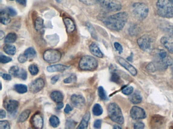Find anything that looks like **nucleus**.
Instances as JSON below:
<instances>
[{"label":"nucleus","mask_w":173,"mask_h":129,"mask_svg":"<svg viewBox=\"0 0 173 129\" xmlns=\"http://www.w3.org/2000/svg\"><path fill=\"white\" fill-rule=\"evenodd\" d=\"M171 71H172V74H173V67H172V69H171Z\"/></svg>","instance_id":"obj_59"},{"label":"nucleus","mask_w":173,"mask_h":129,"mask_svg":"<svg viewBox=\"0 0 173 129\" xmlns=\"http://www.w3.org/2000/svg\"><path fill=\"white\" fill-rule=\"evenodd\" d=\"M19 106V103L15 100H8L4 104V107L9 112H13L18 109Z\"/></svg>","instance_id":"obj_16"},{"label":"nucleus","mask_w":173,"mask_h":129,"mask_svg":"<svg viewBox=\"0 0 173 129\" xmlns=\"http://www.w3.org/2000/svg\"><path fill=\"white\" fill-rule=\"evenodd\" d=\"M114 129H121V127L119 125H114L113 126Z\"/></svg>","instance_id":"obj_57"},{"label":"nucleus","mask_w":173,"mask_h":129,"mask_svg":"<svg viewBox=\"0 0 173 129\" xmlns=\"http://www.w3.org/2000/svg\"><path fill=\"white\" fill-rule=\"evenodd\" d=\"M146 69L150 72H154L157 70V69L156 68L153 62H151L148 64L146 66Z\"/></svg>","instance_id":"obj_39"},{"label":"nucleus","mask_w":173,"mask_h":129,"mask_svg":"<svg viewBox=\"0 0 173 129\" xmlns=\"http://www.w3.org/2000/svg\"><path fill=\"white\" fill-rule=\"evenodd\" d=\"M132 11L137 19L139 20H143L147 17L149 8L146 4L137 3L133 5Z\"/></svg>","instance_id":"obj_6"},{"label":"nucleus","mask_w":173,"mask_h":129,"mask_svg":"<svg viewBox=\"0 0 173 129\" xmlns=\"http://www.w3.org/2000/svg\"><path fill=\"white\" fill-rule=\"evenodd\" d=\"M98 3L105 9L112 12L120 10L121 5L118 0H95Z\"/></svg>","instance_id":"obj_7"},{"label":"nucleus","mask_w":173,"mask_h":129,"mask_svg":"<svg viewBox=\"0 0 173 129\" xmlns=\"http://www.w3.org/2000/svg\"><path fill=\"white\" fill-rule=\"evenodd\" d=\"M17 40V35L15 33H10L7 34L5 38V43L7 44H13Z\"/></svg>","instance_id":"obj_26"},{"label":"nucleus","mask_w":173,"mask_h":129,"mask_svg":"<svg viewBox=\"0 0 173 129\" xmlns=\"http://www.w3.org/2000/svg\"><path fill=\"white\" fill-rule=\"evenodd\" d=\"M89 50L91 53L95 57L100 58L103 57V54L102 53L98 46L95 43H92L89 46Z\"/></svg>","instance_id":"obj_19"},{"label":"nucleus","mask_w":173,"mask_h":129,"mask_svg":"<svg viewBox=\"0 0 173 129\" xmlns=\"http://www.w3.org/2000/svg\"><path fill=\"white\" fill-rule=\"evenodd\" d=\"M137 43L140 49L146 52H150L152 50V41L149 36L144 35L137 40Z\"/></svg>","instance_id":"obj_9"},{"label":"nucleus","mask_w":173,"mask_h":129,"mask_svg":"<svg viewBox=\"0 0 173 129\" xmlns=\"http://www.w3.org/2000/svg\"><path fill=\"white\" fill-rule=\"evenodd\" d=\"M166 32L168 33V34L171 36V37L173 38V26H170L166 28Z\"/></svg>","instance_id":"obj_49"},{"label":"nucleus","mask_w":173,"mask_h":129,"mask_svg":"<svg viewBox=\"0 0 173 129\" xmlns=\"http://www.w3.org/2000/svg\"><path fill=\"white\" fill-rule=\"evenodd\" d=\"M7 11H8V13H9V14L10 16L14 17V16H16V15H17L16 11L12 8H10V7L8 8V9H7Z\"/></svg>","instance_id":"obj_46"},{"label":"nucleus","mask_w":173,"mask_h":129,"mask_svg":"<svg viewBox=\"0 0 173 129\" xmlns=\"http://www.w3.org/2000/svg\"><path fill=\"white\" fill-rule=\"evenodd\" d=\"M81 1L84 3V4H86L87 5H90L91 4V1L92 0H80Z\"/></svg>","instance_id":"obj_55"},{"label":"nucleus","mask_w":173,"mask_h":129,"mask_svg":"<svg viewBox=\"0 0 173 129\" xmlns=\"http://www.w3.org/2000/svg\"><path fill=\"white\" fill-rule=\"evenodd\" d=\"M72 110V108L69 104H67L66 106L65 109L64 110V112L66 113H69Z\"/></svg>","instance_id":"obj_51"},{"label":"nucleus","mask_w":173,"mask_h":129,"mask_svg":"<svg viewBox=\"0 0 173 129\" xmlns=\"http://www.w3.org/2000/svg\"><path fill=\"white\" fill-rule=\"evenodd\" d=\"M170 2H171V4L173 5V0H170Z\"/></svg>","instance_id":"obj_58"},{"label":"nucleus","mask_w":173,"mask_h":129,"mask_svg":"<svg viewBox=\"0 0 173 129\" xmlns=\"http://www.w3.org/2000/svg\"><path fill=\"white\" fill-rule=\"evenodd\" d=\"M62 58L61 52L56 50L49 49L43 54L44 60L48 63H56L60 61Z\"/></svg>","instance_id":"obj_8"},{"label":"nucleus","mask_w":173,"mask_h":129,"mask_svg":"<svg viewBox=\"0 0 173 129\" xmlns=\"http://www.w3.org/2000/svg\"><path fill=\"white\" fill-rule=\"evenodd\" d=\"M24 54H25V55L28 58H34L36 56V51L32 47H29L28 49H27L25 50Z\"/></svg>","instance_id":"obj_30"},{"label":"nucleus","mask_w":173,"mask_h":129,"mask_svg":"<svg viewBox=\"0 0 173 129\" xmlns=\"http://www.w3.org/2000/svg\"><path fill=\"white\" fill-rule=\"evenodd\" d=\"M0 129H10L9 123L8 121H1V122H0Z\"/></svg>","instance_id":"obj_38"},{"label":"nucleus","mask_w":173,"mask_h":129,"mask_svg":"<svg viewBox=\"0 0 173 129\" xmlns=\"http://www.w3.org/2000/svg\"><path fill=\"white\" fill-rule=\"evenodd\" d=\"M103 110L100 104H95L92 108V112L96 116H101L103 113Z\"/></svg>","instance_id":"obj_28"},{"label":"nucleus","mask_w":173,"mask_h":129,"mask_svg":"<svg viewBox=\"0 0 173 129\" xmlns=\"http://www.w3.org/2000/svg\"><path fill=\"white\" fill-rule=\"evenodd\" d=\"M108 116L112 121L119 124L124 123V118L119 106L115 103H111L108 106Z\"/></svg>","instance_id":"obj_4"},{"label":"nucleus","mask_w":173,"mask_h":129,"mask_svg":"<svg viewBox=\"0 0 173 129\" xmlns=\"http://www.w3.org/2000/svg\"><path fill=\"white\" fill-rule=\"evenodd\" d=\"M64 106V104L62 103V101L57 102V106H56V109H57L58 110H61L62 108H63Z\"/></svg>","instance_id":"obj_54"},{"label":"nucleus","mask_w":173,"mask_h":129,"mask_svg":"<svg viewBox=\"0 0 173 129\" xmlns=\"http://www.w3.org/2000/svg\"><path fill=\"white\" fill-rule=\"evenodd\" d=\"M77 77L75 75L72 74L70 76V77L67 78L64 80V82L66 84H70L73 82H75L76 81Z\"/></svg>","instance_id":"obj_36"},{"label":"nucleus","mask_w":173,"mask_h":129,"mask_svg":"<svg viewBox=\"0 0 173 129\" xmlns=\"http://www.w3.org/2000/svg\"><path fill=\"white\" fill-rule=\"evenodd\" d=\"M117 60L119 64H120L121 66L123 67V68H125L126 70H127L132 75L134 76L137 75V70L133 66L132 64H130L127 61H126V60H124V58L120 57H117Z\"/></svg>","instance_id":"obj_12"},{"label":"nucleus","mask_w":173,"mask_h":129,"mask_svg":"<svg viewBox=\"0 0 173 129\" xmlns=\"http://www.w3.org/2000/svg\"><path fill=\"white\" fill-rule=\"evenodd\" d=\"M49 123L53 127L56 128L59 126L60 122L56 116H52L49 118Z\"/></svg>","instance_id":"obj_31"},{"label":"nucleus","mask_w":173,"mask_h":129,"mask_svg":"<svg viewBox=\"0 0 173 129\" xmlns=\"http://www.w3.org/2000/svg\"><path fill=\"white\" fill-rule=\"evenodd\" d=\"M5 36V33L3 31L0 32V40H2Z\"/></svg>","instance_id":"obj_56"},{"label":"nucleus","mask_w":173,"mask_h":129,"mask_svg":"<svg viewBox=\"0 0 173 129\" xmlns=\"http://www.w3.org/2000/svg\"><path fill=\"white\" fill-rule=\"evenodd\" d=\"M14 89L20 94H24L27 92V87L26 85L21 84H18L14 85Z\"/></svg>","instance_id":"obj_27"},{"label":"nucleus","mask_w":173,"mask_h":129,"mask_svg":"<svg viewBox=\"0 0 173 129\" xmlns=\"http://www.w3.org/2000/svg\"><path fill=\"white\" fill-rule=\"evenodd\" d=\"M16 77L19 78L22 80H26L27 78V73L26 70L23 69H19V71L18 72V74L16 75Z\"/></svg>","instance_id":"obj_33"},{"label":"nucleus","mask_w":173,"mask_h":129,"mask_svg":"<svg viewBox=\"0 0 173 129\" xmlns=\"http://www.w3.org/2000/svg\"><path fill=\"white\" fill-rule=\"evenodd\" d=\"M69 67L67 66L62 64H54L47 67V71L49 72H63L66 70L68 69Z\"/></svg>","instance_id":"obj_17"},{"label":"nucleus","mask_w":173,"mask_h":129,"mask_svg":"<svg viewBox=\"0 0 173 129\" xmlns=\"http://www.w3.org/2000/svg\"><path fill=\"white\" fill-rule=\"evenodd\" d=\"M30 113V110H24L19 115L18 118V121L21 123H23L24 122L26 121L27 118H29V116Z\"/></svg>","instance_id":"obj_25"},{"label":"nucleus","mask_w":173,"mask_h":129,"mask_svg":"<svg viewBox=\"0 0 173 129\" xmlns=\"http://www.w3.org/2000/svg\"><path fill=\"white\" fill-rule=\"evenodd\" d=\"M111 80L113 82H115L116 83H119L120 82V78L116 73H113L111 76Z\"/></svg>","instance_id":"obj_41"},{"label":"nucleus","mask_w":173,"mask_h":129,"mask_svg":"<svg viewBox=\"0 0 173 129\" xmlns=\"http://www.w3.org/2000/svg\"><path fill=\"white\" fill-rule=\"evenodd\" d=\"M156 7L159 16L165 18L173 17V6L170 0H158Z\"/></svg>","instance_id":"obj_3"},{"label":"nucleus","mask_w":173,"mask_h":129,"mask_svg":"<svg viewBox=\"0 0 173 129\" xmlns=\"http://www.w3.org/2000/svg\"><path fill=\"white\" fill-rule=\"evenodd\" d=\"M63 20L66 27L67 32L69 33L73 32L76 28L74 21L71 18L68 17L64 18Z\"/></svg>","instance_id":"obj_18"},{"label":"nucleus","mask_w":173,"mask_h":129,"mask_svg":"<svg viewBox=\"0 0 173 129\" xmlns=\"http://www.w3.org/2000/svg\"><path fill=\"white\" fill-rule=\"evenodd\" d=\"M129 15L126 12L118 13L107 18L103 22L107 28L115 30L120 31L122 30L127 22Z\"/></svg>","instance_id":"obj_1"},{"label":"nucleus","mask_w":173,"mask_h":129,"mask_svg":"<svg viewBox=\"0 0 173 129\" xmlns=\"http://www.w3.org/2000/svg\"><path fill=\"white\" fill-rule=\"evenodd\" d=\"M71 99L72 104L77 109H82L85 105V100L80 95H73Z\"/></svg>","instance_id":"obj_13"},{"label":"nucleus","mask_w":173,"mask_h":129,"mask_svg":"<svg viewBox=\"0 0 173 129\" xmlns=\"http://www.w3.org/2000/svg\"><path fill=\"white\" fill-rule=\"evenodd\" d=\"M50 98L53 100L57 103L62 101L64 98L62 93L59 91H54L53 92L50 94Z\"/></svg>","instance_id":"obj_23"},{"label":"nucleus","mask_w":173,"mask_h":129,"mask_svg":"<svg viewBox=\"0 0 173 129\" xmlns=\"http://www.w3.org/2000/svg\"><path fill=\"white\" fill-rule=\"evenodd\" d=\"M10 1H14V0H10Z\"/></svg>","instance_id":"obj_60"},{"label":"nucleus","mask_w":173,"mask_h":129,"mask_svg":"<svg viewBox=\"0 0 173 129\" xmlns=\"http://www.w3.org/2000/svg\"><path fill=\"white\" fill-rule=\"evenodd\" d=\"M145 124L141 122H138L135 124L134 128L136 129H142L144 128Z\"/></svg>","instance_id":"obj_44"},{"label":"nucleus","mask_w":173,"mask_h":129,"mask_svg":"<svg viewBox=\"0 0 173 129\" xmlns=\"http://www.w3.org/2000/svg\"><path fill=\"white\" fill-rule=\"evenodd\" d=\"M1 76H2L3 79H4L5 80L10 81L11 80V79H12L11 76L10 74L3 73V74H1Z\"/></svg>","instance_id":"obj_47"},{"label":"nucleus","mask_w":173,"mask_h":129,"mask_svg":"<svg viewBox=\"0 0 173 129\" xmlns=\"http://www.w3.org/2000/svg\"><path fill=\"white\" fill-rule=\"evenodd\" d=\"M88 30H89V32H91V34L92 35V37L95 38L97 36H96V34H95V31L94 30V28L92 27V26L90 24H88Z\"/></svg>","instance_id":"obj_45"},{"label":"nucleus","mask_w":173,"mask_h":129,"mask_svg":"<svg viewBox=\"0 0 173 129\" xmlns=\"http://www.w3.org/2000/svg\"><path fill=\"white\" fill-rule=\"evenodd\" d=\"M12 59L10 57H7L6 56L1 55L0 57V61L3 64L8 63L12 61Z\"/></svg>","instance_id":"obj_40"},{"label":"nucleus","mask_w":173,"mask_h":129,"mask_svg":"<svg viewBox=\"0 0 173 129\" xmlns=\"http://www.w3.org/2000/svg\"><path fill=\"white\" fill-rule=\"evenodd\" d=\"M130 116L135 120H140L144 119L146 117V112L141 107L134 106L132 107L130 111Z\"/></svg>","instance_id":"obj_10"},{"label":"nucleus","mask_w":173,"mask_h":129,"mask_svg":"<svg viewBox=\"0 0 173 129\" xmlns=\"http://www.w3.org/2000/svg\"><path fill=\"white\" fill-rule=\"evenodd\" d=\"M6 116V112L5 110H0V118L2 119V118H5Z\"/></svg>","instance_id":"obj_52"},{"label":"nucleus","mask_w":173,"mask_h":129,"mask_svg":"<svg viewBox=\"0 0 173 129\" xmlns=\"http://www.w3.org/2000/svg\"><path fill=\"white\" fill-rule=\"evenodd\" d=\"M90 118H91V113L89 112H87L84 115L82 120L81 121V123L77 128L78 129H87L88 122L90 120Z\"/></svg>","instance_id":"obj_20"},{"label":"nucleus","mask_w":173,"mask_h":129,"mask_svg":"<svg viewBox=\"0 0 173 129\" xmlns=\"http://www.w3.org/2000/svg\"><path fill=\"white\" fill-rule=\"evenodd\" d=\"M59 76H54L51 78V83L52 84H55L59 81Z\"/></svg>","instance_id":"obj_50"},{"label":"nucleus","mask_w":173,"mask_h":129,"mask_svg":"<svg viewBox=\"0 0 173 129\" xmlns=\"http://www.w3.org/2000/svg\"><path fill=\"white\" fill-rule=\"evenodd\" d=\"M44 86V81L42 78H39L32 82L29 88L31 92L36 93L41 91Z\"/></svg>","instance_id":"obj_11"},{"label":"nucleus","mask_w":173,"mask_h":129,"mask_svg":"<svg viewBox=\"0 0 173 129\" xmlns=\"http://www.w3.org/2000/svg\"><path fill=\"white\" fill-rule=\"evenodd\" d=\"M160 41L164 47L167 49L170 53L173 54V38L171 36H164L162 38Z\"/></svg>","instance_id":"obj_15"},{"label":"nucleus","mask_w":173,"mask_h":129,"mask_svg":"<svg viewBox=\"0 0 173 129\" xmlns=\"http://www.w3.org/2000/svg\"><path fill=\"white\" fill-rule=\"evenodd\" d=\"M16 2L19 3L20 5L26 6L27 5V0H16Z\"/></svg>","instance_id":"obj_53"},{"label":"nucleus","mask_w":173,"mask_h":129,"mask_svg":"<svg viewBox=\"0 0 173 129\" xmlns=\"http://www.w3.org/2000/svg\"><path fill=\"white\" fill-rule=\"evenodd\" d=\"M44 27V21L41 18H37L35 22V28L37 31L41 30Z\"/></svg>","instance_id":"obj_29"},{"label":"nucleus","mask_w":173,"mask_h":129,"mask_svg":"<svg viewBox=\"0 0 173 129\" xmlns=\"http://www.w3.org/2000/svg\"><path fill=\"white\" fill-rule=\"evenodd\" d=\"M133 90V87L131 86H129L125 87L123 88L122 89V92L124 94L129 95L132 94Z\"/></svg>","instance_id":"obj_35"},{"label":"nucleus","mask_w":173,"mask_h":129,"mask_svg":"<svg viewBox=\"0 0 173 129\" xmlns=\"http://www.w3.org/2000/svg\"><path fill=\"white\" fill-rule=\"evenodd\" d=\"M102 124V121L101 120H96L94 123V127L95 128H101Z\"/></svg>","instance_id":"obj_48"},{"label":"nucleus","mask_w":173,"mask_h":129,"mask_svg":"<svg viewBox=\"0 0 173 129\" xmlns=\"http://www.w3.org/2000/svg\"><path fill=\"white\" fill-rule=\"evenodd\" d=\"M27 57L25 55V54H21L18 57V61L19 62V63H25L27 61Z\"/></svg>","instance_id":"obj_42"},{"label":"nucleus","mask_w":173,"mask_h":129,"mask_svg":"<svg viewBox=\"0 0 173 129\" xmlns=\"http://www.w3.org/2000/svg\"><path fill=\"white\" fill-rule=\"evenodd\" d=\"M32 126L36 129H42L43 126V118L40 113H36L31 119Z\"/></svg>","instance_id":"obj_14"},{"label":"nucleus","mask_w":173,"mask_h":129,"mask_svg":"<svg viewBox=\"0 0 173 129\" xmlns=\"http://www.w3.org/2000/svg\"><path fill=\"white\" fill-rule=\"evenodd\" d=\"M130 102L133 104H139L142 102V98L139 92H135L129 98Z\"/></svg>","instance_id":"obj_22"},{"label":"nucleus","mask_w":173,"mask_h":129,"mask_svg":"<svg viewBox=\"0 0 173 129\" xmlns=\"http://www.w3.org/2000/svg\"><path fill=\"white\" fill-rule=\"evenodd\" d=\"M98 95L101 99L103 100H107L108 99L106 92L102 86L99 87L98 88Z\"/></svg>","instance_id":"obj_32"},{"label":"nucleus","mask_w":173,"mask_h":129,"mask_svg":"<svg viewBox=\"0 0 173 129\" xmlns=\"http://www.w3.org/2000/svg\"><path fill=\"white\" fill-rule=\"evenodd\" d=\"M1 22L4 25H7L11 21L10 15L7 10H3L1 12Z\"/></svg>","instance_id":"obj_21"},{"label":"nucleus","mask_w":173,"mask_h":129,"mask_svg":"<svg viewBox=\"0 0 173 129\" xmlns=\"http://www.w3.org/2000/svg\"><path fill=\"white\" fill-rule=\"evenodd\" d=\"M114 46L115 49L117 50L120 54L122 53V52H123V48H122V46L119 43H115Z\"/></svg>","instance_id":"obj_43"},{"label":"nucleus","mask_w":173,"mask_h":129,"mask_svg":"<svg viewBox=\"0 0 173 129\" xmlns=\"http://www.w3.org/2000/svg\"><path fill=\"white\" fill-rule=\"evenodd\" d=\"M98 66L97 59L89 56H85L80 60L79 67L80 69L84 71H92Z\"/></svg>","instance_id":"obj_5"},{"label":"nucleus","mask_w":173,"mask_h":129,"mask_svg":"<svg viewBox=\"0 0 173 129\" xmlns=\"http://www.w3.org/2000/svg\"><path fill=\"white\" fill-rule=\"evenodd\" d=\"M19 68L18 66H14L12 67L10 69L9 73L11 75L13 76L16 77V75L18 74V72L19 71Z\"/></svg>","instance_id":"obj_37"},{"label":"nucleus","mask_w":173,"mask_h":129,"mask_svg":"<svg viewBox=\"0 0 173 129\" xmlns=\"http://www.w3.org/2000/svg\"><path fill=\"white\" fill-rule=\"evenodd\" d=\"M3 50L5 53L9 55H14L16 52V47L13 45L8 44L5 45L3 47Z\"/></svg>","instance_id":"obj_24"},{"label":"nucleus","mask_w":173,"mask_h":129,"mask_svg":"<svg viewBox=\"0 0 173 129\" xmlns=\"http://www.w3.org/2000/svg\"><path fill=\"white\" fill-rule=\"evenodd\" d=\"M29 70L32 75H36L39 73L38 67L35 64H30L29 67Z\"/></svg>","instance_id":"obj_34"},{"label":"nucleus","mask_w":173,"mask_h":129,"mask_svg":"<svg viewBox=\"0 0 173 129\" xmlns=\"http://www.w3.org/2000/svg\"><path fill=\"white\" fill-rule=\"evenodd\" d=\"M153 52L154 58L153 63L157 70L166 69L172 64L173 59L165 50H155Z\"/></svg>","instance_id":"obj_2"}]
</instances>
